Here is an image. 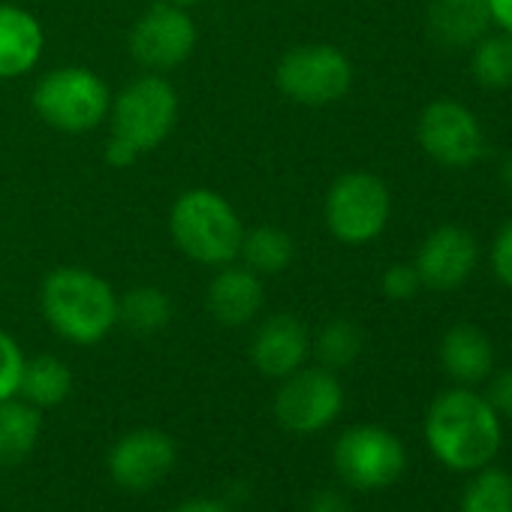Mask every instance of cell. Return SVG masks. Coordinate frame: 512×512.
Segmentation results:
<instances>
[{
  "instance_id": "1",
  "label": "cell",
  "mask_w": 512,
  "mask_h": 512,
  "mask_svg": "<svg viewBox=\"0 0 512 512\" xmlns=\"http://www.w3.org/2000/svg\"><path fill=\"white\" fill-rule=\"evenodd\" d=\"M425 443L431 455L458 473H473L494 461L503 425L485 395L470 386L440 392L425 413Z\"/></svg>"
},
{
  "instance_id": "2",
  "label": "cell",
  "mask_w": 512,
  "mask_h": 512,
  "mask_svg": "<svg viewBox=\"0 0 512 512\" xmlns=\"http://www.w3.org/2000/svg\"><path fill=\"white\" fill-rule=\"evenodd\" d=\"M40 311L64 341L94 347L118 326V293L91 269L61 266L43 278Z\"/></svg>"
},
{
  "instance_id": "3",
  "label": "cell",
  "mask_w": 512,
  "mask_h": 512,
  "mask_svg": "<svg viewBox=\"0 0 512 512\" xmlns=\"http://www.w3.org/2000/svg\"><path fill=\"white\" fill-rule=\"evenodd\" d=\"M172 241L199 266H229L238 260L244 223L232 202L208 187L184 190L169 211Z\"/></svg>"
},
{
  "instance_id": "4",
  "label": "cell",
  "mask_w": 512,
  "mask_h": 512,
  "mask_svg": "<svg viewBox=\"0 0 512 512\" xmlns=\"http://www.w3.org/2000/svg\"><path fill=\"white\" fill-rule=\"evenodd\" d=\"M112 91L91 67H58L34 88V112L61 133H91L109 118Z\"/></svg>"
},
{
  "instance_id": "5",
  "label": "cell",
  "mask_w": 512,
  "mask_h": 512,
  "mask_svg": "<svg viewBox=\"0 0 512 512\" xmlns=\"http://www.w3.org/2000/svg\"><path fill=\"white\" fill-rule=\"evenodd\" d=\"M109 121L112 136L133 145L139 154L154 151L178 121V91L166 76L145 73L112 97Z\"/></svg>"
},
{
  "instance_id": "6",
  "label": "cell",
  "mask_w": 512,
  "mask_h": 512,
  "mask_svg": "<svg viewBox=\"0 0 512 512\" xmlns=\"http://www.w3.org/2000/svg\"><path fill=\"white\" fill-rule=\"evenodd\" d=\"M392 214V196L383 178L365 169L344 172L326 193V226L350 247L368 244L383 235Z\"/></svg>"
},
{
  "instance_id": "7",
  "label": "cell",
  "mask_w": 512,
  "mask_h": 512,
  "mask_svg": "<svg viewBox=\"0 0 512 512\" xmlns=\"http://www.w3.org/2000/svg\"><path fill=\"white\" fill-rule=\"evenodd\" d=\"M275 82L287 100L323 109L347 97L353 88V64L332 43H305L281 58Z\"/></svg>"
},
{
  "instance_id": "8",
  "label": "cell",
  "mask_w": 512,
  "mask_h": 512,
  "mask_svg": "<svg viewBox=\"0 0 512 512\" xmlns=\"http://www.w3.org/2000/svg\"><path fill=\"white\" fill-rule=\"evenodd\" d=\"M332 464L350 488L377 491L401 479L407 467V449L389 428L353 425L335 440Z\"/></svg>"
},
{
  "instance_id": "9",
  "label": "cell",
  "mask_w": 512,
  "mask_h": 512,
  "mask_svg": "<svg viewBox=\"0 0 512 512\" xmlns=\"http://www.w3.org/2000/svg\"><path fill=\"white\" fill-rule=\"evenodd\" d=\"M419 148L446 169H467L485 154V130L470 106L452 97L431 100L416 121Z\"/></svg>"
},
{
  "instance_id": "10",
  "label": "cell",
  "mask_w": 512,
  "mask_h": 512,
  "mask_svg": "<svg viewBox=\"0 0 512 512\" xmlns=\"http://www.w3.org/2000/svg\"><path fill=\"white\" fill-rule=\"evenodd\" d=\"M344 410V386L335 371L299 368L281 380L275 395V419L290 434H320Z\"/></svg>"
},
{
  "instance_id": "11",
  "label": "cell",
  "mask_w": 512,
  "mask_h": 512,
  "mask_svg": "<svg viewBox=\"0 0 512 512\" xmlns=\"http://www.w3.org/2000/svg\"><path fill=\"white\" fill-rule=\"evenodd\" d=\"M196 40L199 34L190 13L166 4V0H157L130 31V55L148 73H166L181 67L193 55Z\"/></svg>"
},
{
  "instance_id": "12",
  "label": "cell",
  "mask_w": 512,
  "mask_h": 512,
  "mask_svg": "<svg viewBox=\"0 0 512 512\" xmlns=\"http://www.w3.org/2000/svg\"><path fill=\"white\" fill-rule=\"evenodd\" d=\"M178 461L175 440L160 428H136L109 449V476L124 491H148L160 485Z\"/></svg>"
},
{
  "instance_id": "13",
  "label": "cell",
  "mask_w": 512,
  "mask_h": 512,
  "mask_svg": "<svg viewBox=\"0 0 512 512\" xmlns=\"http://www.w3.org/2000/svg\"><path fill=\"white\" fill-rule=\"evenodd\" d=\"M476 256H479L476 238L464 226L446 223L425 235V241L416 250L413 269L425 290L452 293L473 275Z\"/></svg>"
},
{
  "instance_id": "14",
  "label": "cell",
  "mask_w": 512,
  "mask_h": 512,
  "mask_svg": "<svg viewBox=\"0 0 512 512\" xmlns=\"http://www.w3.org/2000/svg\"><path fill=\"white\" fill-rule=\"evenodd\" d=\"M311 356V332L293 314H275L260 323L250 341V362L269 380H284L305 368Z\"/></svg>"
},
{
  "instance_id": "15",
  "label": "cell",
  "mask_w": 512,
  "mask_h": 512,
  "mask_svg": "<svg viewBox=\"0 0 512 512\" xmlns=\"http://www.w3.org/2000/svg\"><path fill=\"white\" fill-rule=\"evenodd\" d=\"M208 314L229 329L247 326L260 317L266 305L263 275L250 272L247 266H220V272L208 284Z\"/></svg>"
},
{
  "instance_id": "16",
  "label": "cell",
  "mask_w": 512,
  "mask_h": 512,
  "mask_svg": "<svg viewBox=\"0 0 512 512\" xmlns=\"http://www.w3.org/2000/svg\"><path fill=\"white\" fill-rule=\"evenodd\" d=\"M46 49L43 25L34 13L0 4V79L28 76Z\"/></svg>"
},
{
  "instance_id": "17",
  "label": "cell",
  "mask_w": 512,
  "mask_h": 512,
  "mask_svg": "<svg viewBox=\"0 0 512 512\" xmlns=\"http://www.w3.org/2000/svg\"><path fill=\"white\" fill-rule=\"evenodd\" d=\"M437 356H440V368L458 386H476L494 374V344L479 326L470 323L452 326L440 338Z\"/></svg>"
},
{
  "instance_id": "18",
  "label": "cell",
  "mask_w": 512,
  "mask_h": 512,
  "mask_svg": "<svg viewBox=\"0 0 512 512\" xmlns=\"http://www.w3.org/2000/svg\"><path fill=\"white\" fill-rule=\"evenodd\" d=\"M491 28L485 0H431L428 31L446 49H470Z\"/></svg>"
},
{
  "instance_id": "19",
  "label": "cell",
  "mask_w": 512,
  "mask_h": 512,
  "mask_svg": "<svg viewBox=\"0 0 512 512\" xmlns=\"http://www.w3.org/2000/svg\"><path fill=\"white\" fill-rule=\"evenodd\" d=\"M40 434L43 410H37L19 395L0 401V470L22 464L37 449Z\"/></svg>"
},
{
  "instance_id": "20",
  "label": "cell",
  "mask_w": 512,
  "mask_h": 512,
  "mask_svg": "<svg viewBox=\"0 0 512 512\" xmlns=\"http://www.w3.org/2000/svg\"><path fill=\"white\" fill-rule=\"evenodd\" d=\"M70 392H73V371L64 359L52 353H40L25 362L19 398H25L37 410H49V407H61L70 398Z\"/></svg>"
},
{
  "instance_id": "21",
  "label": "cell",
  "mask_w": 512,
  "mask_h": 512,
  "mask_svg": "<svg viewBox=\"0 0 512 512\" xmlns=\"http://www.w3.org/2000/svg\"><path fill=\"white\" fill-rule=\"evenodd\" d=\"M238 256H244V266L256 275H281L296 260V241L281 226H256L244 232Z\"/></svg>"
},
{
  "instance_id": "22",
  "label": "cell",
  "mask_w": 512,
  "mask_h": 512,
  "mask_svg": "<svg viewBox=\"0 0 512 512\" xmlns=\"http://www.w3.org/2000/svg\"><path fill=\"white\" fill-rule=\"evenodd\" d=\"M470 76L488 91L512 88V34L494 31L470 46Z\"/></svg>"
},
{
  "instance_id": "23",
  "label": "cell",
  "mask_w": 512,
  "mask_h": 512,
  "mask_svg": "<svg viewBox=\"0 0 512 512\" xmlns=\"http://www.w3.org/2000/svg\"><path fill=\"white\" fill-rule=\"evenodd\" d=\"M172 299L160 287H133L118 299V323L136 335H154L172 323Z\"/></svg>"
},
{
  "instance_id": "24",
  "label": "cell",
  "mask_w": 512,
  "mask_h": 512,
  "mask_svg": "<svg viewBox=\"0 0 512 512\" xmlns=\"http://www.w3.org/2000/svg\"><path fill=\"white\" fill-rule=\"evenodd\" d=\"M362 347H365V335L362 329L347 320V317H335L329 320L317 338H311V350L317 353L320 365L329 368V371H341V368H350L359 356H362Z\"/></svg>"
},
{
  "instance_id": "25",
  "label": "cell",
  "mask_w": 512,
  "mask_h": 512,
  "mask_svg": "<svg viewBox=\"0 0 512 512\" xmlns=\"http://www.w3.org/2000/svg\"><path fill=\"white\" fill-rule=\"evenodd\" d=\"M461 512H512V476L491 464L473 470L461 494Z\"/></svg>"
},
{
  "instance_id": "26",
  "label": "cell",
  "mask_w": 512,
  "mask_h": 512,
  "mask_svg": "<svg viewBox=\"0 0 512 512\" xmlns=\"http://www.w3.org/2000/svg\"><path fill=\"white\" fill-rule=\"evenodd\" d=\"M25 362H28V356L19 347V341L10 332L0 329V401L19 395Z\"/></svg>"
},
{
  "instance_id": "27",
  "label": "cell",
  "mask_w": 512,
  "mask_h": 512,
  "mask_svg": "<svg viewBox=\"0 0 512 512\" xmlns=\"http://www.w3.org/2000/svg\"><path fill=\"white\" fill-rule=\"evenodd\" d=\"M380 290H383V296L392 299V302H410V299L419 296L422 281H419L413 263H395V266H389V269L383 272Z\"/></svg>"
},
{
  "instance_id": "28",
  "label": "cell",
  "mask_w": 512,
  "mask_h": 512,
  "mask_svg": "<svg viewBox=\"0 0 512 512\" xmlns=\"http://www.w3.org/2000/svg\"><path fill=\"white\" fill-rule=\"evenodd\" d=\"M488 266L500 287L512 290V217L497 229L491 247H488Z\"/></svg>"
},
{
  "instance_id": "29",
  "label": "cell",
  "mask_w": 512,
  "mask_h": 512,
  "mask_svg": "<svg viewBox=\"0 0 512 512\" xmlns=\"http://www.w3.org/2000/svg\"><path fill=\"white\" fill-rule=\"evenodd\" d=\"M485 398L497 410V416H512V368H503L488 377Z\"/></svg>"
},
{
  "instance_id": "30",
  "label": "cell",
  "mask_w": 512,
  "mask_h": 512,
  "mask_svg": "<svg viewBox=\"0 0 512 512\" xmlns=\"http://www.w3.org/2000/svg\"><path fill=\"white\" fill-rule=\"evenodd\" d=\"M305 512H350V503L341 491L335 488H323L317 491L311 500H308V509Z\"/></svg>"
},
{
  "instance_id": "31",
  "label": "cell",
  "mask_w": 512,
  "mask_h": 512,
  "mask_svg": "<svg viewBox=\"0 0 512 512\" xmlns=\"http://www.w3.org/2000/svg\"><path fill=\"white\" fill-rule=\"evenodd\" d=\"M106 160H109L112 166L124 169V166H133V163L139 160V151H136L133 145H127L124 139L109 136V142H106Z\"/></svg>"
},
{
  "instance_id": "32",
  "label": "cell",
  "mask_w": 512,
  "mask_h": 512,
  "mask_svg": "<svg viewBox=\"0 0 512 512\" xmlns=\"http://www.w3.org/2000/svg\"><path fill=\"white\" fill-rule=\"evenodd\" d=\"M485 7H488L491 25L497 31L512 34V0H485Z\"/></svg>"
},
{
  "instance_id": "33",
  "label": "cell",
  "mask_w": 512,
  "mask_h": 512,
  "mask_svg": "<svg viewBox=\"0 0 512 512\" xmlns=\"http://www.w3.org/2000/svg\"><path fill=\"white\" fill-rule=\"evenodd\" d=\"M172 512H232V509L217 497H190V500L178 503Z\"/></svg>"
},
{
  "instance_id": "34",
  "label": "cell",
  "mask_w": 512,
  "mask_h": 512,
  "mask_svg": "<svg viewBox=\"0 0 512 512\" xmlns=\"http://www.w3.org/2000/svg\"><path fill=\"white\" fill-rule=\"evenodd\" d=\"M500 184L512 193V151L503 157V163H500Z\"/></svg>"
},
{
  "instance_id": "35",
  "label": "cell",
  "mask_w": 512,
  "mask_h": 512,
  "mask_svg": "<svg viewBox=\"0 0 512 512\" xmlns=\"http://www.w3.org/2000/svg\"><path fill=\"white\" fill-rule=\"evenodd\" d=\"M166 4L181 7V10H190V7H196V4H199V0H166Z\"/></svg>"
}]
</instances>
